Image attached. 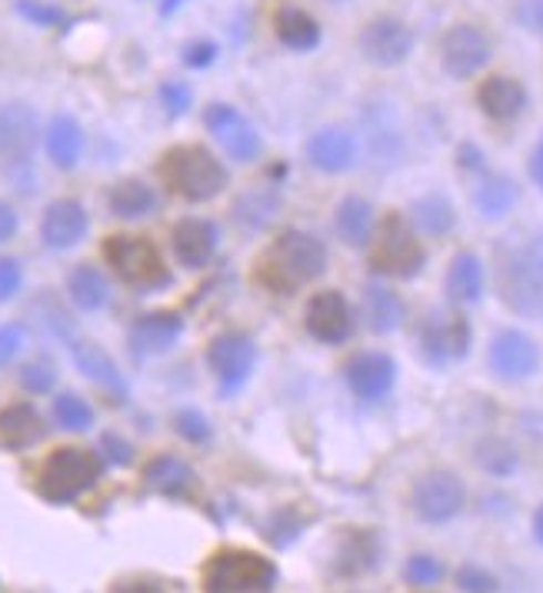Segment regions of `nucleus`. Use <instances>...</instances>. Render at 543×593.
<instances>
[{"label": "nucleus", "instance_id": "1", "mask_svg": "<svg viewBox=\"0 0 543 593\" xmlns=\"http://www.w3.org/2000/svg\"><path fill=\"white\" fill-rule=\"evenodd\" d=\"M327 267V251L317 237L304 231H284L277 244L267 251V257L257 267V277L267 290L290 294L304 287L307 280L320 277Z\"/></svg>", "mask_w": 543, "mask_h": 593}, {"label": "nucleus", "instance_id": "2", "mask_svg": "<svg viewBox=\"0 0 543 593\" xmlns=\"http://www.w3.org/2000/svg\"><path fill=\"white\" fill-rule=\"evenodd\" d=\"M161 177L184 201H214L227 187L224 164L201 144L171 147L161 157Z\"/></svg>", "mask_w": 543, "mask_h": 593}, {"label": "nucleus", "instance_id": "3", "mask_svg": "<svg viewBox=\"0 0 543 593\" xmlns=\"http://www.w3.org/2000/svg\"><path fill=\"white\" fill-rule=\"evenodd\" d=\"M101 477V457L81 447H58L41 473H38V490L51 503H71L84 490H91Z\"/></svg>", "mask_w": 543, "mask_h": 593}, {"label": "nucleus", "instance_id": "4", "mask_svg": "<svg viewBox=\"0 0 543 593\" xmlns=\"http://www.w3.org/2000/svg\"><path fill=\"white\" fill-rule=\"evenodd\" d=\"M274 580V563L254 550H221L204 566V593H254Z\"/></svg>", "mask_w": 543, "mask_h": 593}, {"label": "nucleus", "instance_id": "5", "mask_svg": "<svg viewBox=\"0 0 543 593\" xmlns=\"http://www.w3.org/2000/svg\"><path fill=\"white\" fill-rule=\"evenodd\" d=\"M423 260L427 254L417 241L413 224L403 214H387L370 247V267L387 277H413L423 267Z\"/></svg>", "mask_w": 543, "mask_h": 593}, {"label": "nucleus", "instance_id": "6", "mask_svg": "<svg viewBox=\"0 0 543 593\" xmlns=\"http://www.w3.org/2000/svg\"><path fill=\"white\" fill-rule=\"evenodd\" d=\"M104 260L117 270V277L137 290H161L171 284V270L161 257V251L144 241V237H107L104 244Z\"/></svg>", "mask_w": 543, "mask_h": 593}, {"label": "nucleus", "instance_id": "7", "mask_svg": "<svg viewBox=\"0 0 543 593\" xmlns=\"http://www.w3.org/2000/svg\"><path fill=\"white\" fill-rule=\"evenodd\" d=\"M500 294L516 314L533 317L543 310V234L506 257L500 270Z\"/></svg>", "mask_w": 543, "mask_h": 593}, {"label": "nucleus", "instance_id": "8", "mask_svg": "<svg viewBox=\"0 0 543 593\" xmlns=\"http://www.w3.org/2000/svg\"><path fill=\"white\" fill-rule=\"evenodd\" d=\"M38 147V117L24 104L0 108V174H14L31 164Z\"/></svg>", "mask_w": 543, "mask_h": 593}, {"label": "nucleus", "instance_id": "9", "mask_svg": "<svg viewBox=\"0 0 543 593\" xmlns=\"http://www.w3.org/2000/svg\"><path fill=\"white\" fill-rule=\"evenodd\" d=\"M207 364L211 370L221 377L224 390H237L247 384L254 364H257V347L247 334L240 330H227V334H217L207 347Z\"/></svg>", "mask_w": 543, "mask_h": 593}, {"label": "nucleus", "instance_id": "10", "mask_svg": "<svg viewBox=\"0 0 543 593\" xmlns=\"http://www.w3.org/2000/svg\"><path fill=\"white\" fill-rule=\"evenodd\" d=\"M204 124L207 131L217 137V144L240 164H250L260 154V134L254 131V124L230 104H211L204 111Z\"/></svg>", "mask_w": 543, "mask_h": 593}, {"label": "nucleus", "instance_id": "11", "mask_svg": "<svg viewBox=\"0 0 543 593\" xmlns=\"http://www.w3.org/2000/svg\"><path fill=\"white\" fill-rule=\"evenodd\" d=\"M413 51V31L397 18H377L360 31V54L377 68H397Z\"/></svg>", "mask_w": 543, "mask_h": 593}, {"label": "nucleus", "instance_id": "12", "mask_svg": "<svg viewBox=\"0 0 543 593\" xmlns=\"http://www.w3.org/2000/svg\"><path fill=\"white\" fill-rule=\"evenodd\" d=\"M463 500H467L463 483L450 470H430L413 487V507L430 523H440V520H450L453 513H460Z\"/></svg>", "mask_w": 543, "mask_h": 593}, {"label": "nucleus", "instance_id": "13", "mask_svg": "<svg viewBox=\"0 0 543 593\" xmlns=\"http://www.w3.org/2000/svg\"><path fill=\"white\" fill-rule=\"evenodd\" d=\"M440 54H443V71L450 78H457V81H467L480 68H486V61H490V41L483 38L480 28L457 24V28L447 31Z\"/></svg>", "mask_w": 543, "mask_h": 593}, {"label": "nucleus", "instance_id": "14", "mask_svg": "<svg viewBox=\"0 0 543 593\" xmlns=\"http://www.w3.org/2000/svg\"><path fill=\"white\" fill-rule=\"evenodd\" d=\"M307 330L320 340V344H344L354 334V314L350 304L344 300V294L337 290H320L310 297L307 304Z\"/></svg>", "mask_w": 543, "mask_h": 593}, {"label": "nucleus", "instance_id": "15", "mask_svg": "<svg viewBox=\"0 0 543 593\" xmlns=\"http://www.w3.org/2000/svg\"><path fill=\"white\" fill-rule=\"evenodd\" d=\"M540 367L536 344L520 330H500L490 344V370L503 380H526Z\"/></svg>", "mask_w": 543, "mask_h": 593}, {"label": "nucleus", "instance_id": "16", "mask_svg": "<svg viewBox=\"0 0 543 593\" xmlns=\"http://www.w3.org/2000/svg\"><path fill=\"white\" fill-rule=\"evenodd\" d=\"M344 377L347 384L354 387V393L360 400H383L390 390H393V380H397V367L387 354L380 350H367V354H354L344 367Z\"/></svg>", "mask_w": 543, "mask_h": 593}, {"label": "nucleus", "instance_id": "17", "mask_svg": "<svg viewBox=\"0 0 543 593\" xmlns=\"http://www.w3.org/2000/svg\"><path fill=\"white\" fill-rule=\"evenodd\" d=\"M420 347L430 364H443L450 357H463L470 347V324L463 314L430 317L420 330Z\"/></svg>", "mask_w": 543, "mask_h": 593}, {"label": "nucleus", "instance_id": "18", "mask_svg": "<svg viewBox=\"0 0 543 593\" xmlns=\"http://www.w3.org/2000/svg\"><path fill=\"white\" fill-rule=\"evenodd\" d=\"M184 334V320L181 314L174 310H154V314H144L134 320L131 327V350L141 354V357H157V354H167L177 337Z\"/></svg>", "mask_w": 543, "mask_h": 593}, {"label": "nucleus", "instance_id": "19", "mask_svg": "<svg viewBox=\"0 0 543 593\" xmlns=\"http://www.w3.org/2000/svg\"><path fill=\"white\" fill-rule=\"evenodd\" d=\"M84 234H88V211L78 201L64 197L44 211L41 237L51 251H71L84 241Z\"/></svg>", "mask_w": 543, "mask_h": 593}, {"label": "nucleus", "instance_id": "20", "mask_svg": "<svg viewBox=\"0 0 543 593\" xmlns=\"http://www.w3.org/2000/svg\"><path fill=\"white\" fill-rule=\"evenodd\" d=\"M174 254L184 267L197 270L204 264H211L214 251H217V227L204 217H187L174 227Z\"/></svg>", "mask_w": 543, "mask_h": 593}, {"label": "nucleus", "instance_id": "21", "mask_svg": "<svg viewBox=\"0 0 543 593\" xmlns=\"http://www.w3.org/2000/svg\"><path fill=\"white\" fill-rule=\"evenodd\" d=\"M307 157L317 171L324 174H344L354 167L357 157V144L347 131L340 127H324L307 141Z\"/></svg>", "mask_w": 543, "mask_h": 593}, {"label": "nucleus", "instance_id": "22", "mask_svg": "<svg viewBox=\"0 0 543 593\" xmlns=\"http://www.w3.org/2000/svg\"><path fill=\"white\" fill-rule=\"evenodd\" d=\"M477 104L493 121H513L526 104V91L513 78H486L477 91Z\"/></svg>", "mask_w": 543, "mask_h": 593}, {"label": "nucleus", "instance_id": "23", "mask_svg": "<svg viewBox=\"0 0 543 593\" xmlns=\"http://www.w3.org/2000/svg\"><path fill=\"white\" fill-rule=\"evenodd\" d=\"M44 144H48L51 161H54L58 167L71 171V167H78V161H81V154H84V131H81V124H78L71 114H58V117L51 121V127H48Z\"/></svg>", "mask_w": 543, "mask_h": 593}, {"label": "nucleus", "instance_id": "24", "mask_svg": "<svg viewBox=\"0 0 543 593\" xmlns=\"http://www.w3.org/2000/svg\"><path fill=\"white\" fill-rule=\"evenodd\" d=\"M44 437V420L31 403H11L0 410V440L8 447H31Z\"/></svg>", "mask_w": 543, "mask_h": 593}, {"label": "nucleus", "instance_id": "25", "mask_svg": "<svg viewBox=\"0 0 543 593\" xmlns=\"http://www.w3.org/2000/svg\"><path fill=\"white\" fill-rule=\"evenodd\" d=\"M274 31L280 38V44L290 48V51H314L317 41H320L317 21L300 8H280L274 14Z\"/></svg>", "mask_w": 543, "mask_h": 593}, {"label": "nucleus", "instance_id": "26", "mask_svg": "<svg viewBox=\"0 0 543 593\" xmlns=\"http://www.w3.org/2000/svg\"><path fill=\"white\" fill-rule=\"evenodd\" d=\"M68 344H71V354H74L78 367H81L91 380H98V384H104V387H111V390H124V380H121L117 364H114L98 344L81 340V337H68Z\"/></svg>", "mask_w": 543, "mask_h": 593}, {"label": "nucleus", "instance_id": "27", "mask_svg": "<svg viewBox=\"0 0 543 593\" xmlns=\"http://www.w3.org/2000/svg\"><path fill=\"white\" fill-rule=\"evenodd\" d=\"M447 294L457 304H473L483 294V267L473 254H457L447 270Z\"/></svg>", "mask_w": 543, "mask_h": 593}, {"label": "nucleus", "instance_id": "28", "mask_svg": "<svg viewBox=\"0 0 543 593\" xmlns=\"http://www.w3.org/2000/svg\"><path fill=\"white\" fill-rule=\"evenodd\" d=\"M337 234L350 247H363L373 234V207L363 197H347L337 207Z\"/></svg>", "mask_w": 543, "mask_h": 593}, {"label": "nucleus", "instance_id": "29", "mask_svg": "<svg viewBox=\"0 0 543 593\" xmlns=\"http://www.w3.org/2000/svg\"><path fill=\"white\" fill-rule=\"evenodd\" d=\"M111 211L124 221H137V217H147L154 207H157V197L154 191L144 184V181H121L111 187V197H107Z\"/></svg>", "mask_w": 543, "mask_h": 593}, {"label": "nucleus", "instance_id": "30", "mask_svg": "<svg viewBox=\"0 0 543 593\" xmlns=\"http://www.w3.org/2000/svg\"><path fill=\"white\" fill-rule=\"evenodd\" d=\"M363 314H367L370 330L390 334V330H397L400 320H403V304H400V297H397L393 290L370 284V287H367V297H363Z\"/></svg>", "mask_w": 543, "mask_h": 593}, {"label": "nucleus", "instance_id": "31", "mask_svg": "<svg viewBox=\"0 0 543 593\" xmlns=\"http://www.w3.org/2000/svg\"><path fill=\"white\" fill-rule=\"evenodd\" d=\"M68 290H71V300L81 307V310H101L107 307L111 300V287H107V277L94 267H78L68 280Z\"/></svg>", "mask_w": 543, "mask_h": 593}, {"label": "nucleus", "instance_id": "32", "mask_svg": "<svg viewBox=\"0 0 543 593\" xmlns=\"http://www.w3.org/2000/svg\"><path fill=\"white\" fill-rule=\"evenodd\" d=\"M453 207L443 201V197H437V194H430V197H420L417 204H413V224L423 231V234H430V237H440V234H447L450 227H453Z\"/></svg>", "mask_w": 543, "mask_h": 593}, {"label": "nucleus", "instance_id": "33", "mask_svg": "<svg viewBox=\"0 0 543 593\" xmlns=\"http://www.w3.org/2000/svg\"><path fill=\"white\" fill-rule=\"evenodd\" d=\"M513 201H516V187H513V181H506V177H486V181L480 184V191H477V207H480L490 221L503 217V214L513 207Z\"/></svg>", "mask_w": 543, "mask_h": 593}, {"label": "nucleus", "instance_id": "34", "mask_svg": "<svg viewBox=\"0 0 543 593\" xmlns=\"http://www.w3.org/2000/svg\"><path fill=\"white\" fill-rule=\"evenodd\" d=\"M277 211H280V197H277V194L254 191V194H247V197L237 204V221H240L244 227L260 231V227H267V224L277 217Z\"/></svg>", "mask_w": 543, "mask_h": 593}, {"label": "nucleus", "instance_id": "35", "mask_svg": "<svg viewBox=\"0 0 543 593\" xmlns=\"http://www.w3.org/2000/svg\"><path fill=\"white\" fill-rule=\"evenodd\" d=\"M54 417H58V423L68 427V430H88V427L94 423L91 407H88L81 397H74V393L58 397V403H54Z\"/></svg>", "mask_w": 543, "mask_h": 593}, {"label": "nucleus", "instance_id": "36", "mask_svg": "<svg viewBox=\"0 0 543 593\" xmlns=\"http://www.w3.org/2000/svg\"><path fill=\"white\" fill-rule=\"evenodd\" d=\"M187 477H191V473H187V467H184V463H177V460H171V457H161V460L147 470V483L164 487V490L187 483Z\"/></svg>", "mask_w": 543, "mask_h": 593}, {"label": "nucleus", "instance_id": "37", "mask_svg": "<svg viewBox=\"0 0 543 593\" xmlns=\"http://www.w3.org/2000/svg\"><path fill=\"white\" fill-rule=\"evenodd\" d=\"M24 387L28 390H34V393H44V390H51L54 387V380H58V370H54V364L51 360H34V364H28L24 367Z\"/></svg>", "mask_w": 543, "mask_h": 593}, {"label": "nucleus", "instance_id": "38", "mask_svg": "<svg viewBox=\"0 0 543 593\" xmlns=\"http://www.w3.org/2000/svg\"><path fill=\"white\" fill-rule=\"evenodd\" d=\"M480 463H483L486 470H493V473H506V470H513L516 460H513V450H510V447L490 440V443L480 447Z\"/></svg>", "mask_w": 543, "mask_h": 593}, {"label": "nucleus", "instance_id": "39", "mask_svg": "<svg viewBox=\"0 0 543 593\" xmlns=\"http://www.w3.org/2000/svg\"><path fill=\"white\" fill-rule=\"evenodd\" d=\"M18 11H21L31 24H41V28H58V24H68L64 11L44 8V4H38V0H21Z\"/></svg>", "mask_w": 543, "mask_h": 593}, {"label": "nucleus", "instance_id": "40", "mask_svg": "<svg viewBox=\"0 0 543 593\" xmlns=\"http://www.w3.org/2000/svg\"><path fill=\"white\" fill-rule=\"evenodd\" d=\"M440 576H443V566H440L437 560H430V556H413V560L407 563V580L417 583V586H430V583H437Z\"/></svg>", "mask_w": 543, "mask_h": 593}, {"label": "nucleus", "instance_id": "41", "mask_svg": "<svg viewBox=\"0 0 543 593\" xmlns=\"http://www.w3.org/2000/svg\"><path fill=\"white\" fill-rule=\"evenodd\" d=\"M21 264L14 257H0V304L11 300L21 290Z\"/></svg>", "mask_w": 543, "mask_h": 593}, {"label": "nucleus", "instance_id": "42", "mask_svg": "<svg viewBox=\"0 0 543 593\" xmlns=\"http://www.w3.org/2000/svg\"><path fill=\"white\" fill-rule=\"evenodd\" d=\"M516 18L523 28L543 38V0H516Z\"/></svg>", "mask_w": 543, "mask_h": 593}, {"label": "nucleus", "instance_id": "43", "mask_svg": "<svg viewBox=\"0 0 543 593\" xmlns=\"http://www.w3.org/2000/svg\"><path fill=\"white\" fill-rule=\"evenodd\" d=\"M177 430H181L187 440H207V437H211L207 420H204L201 413H194V410H181V413H177Z\"/></svg>", "mask_w": 543, "mask_h": 593}, {"label": "nucleus", "instance_id": "44", "mask_svg": "<svg viewBox=\"0 0 543 593\" xmlns=\"http://www.w3.org/2000/svg\"><path fill=\"white\" fill-rule=\"evenodd\" d=\"M457 583H460L467 593H490V590L496 586L493 576L483 573V570H477V566H463V570L457 573Z\"/></svg>", "mask_w": 543, "mask_h": 593}, {"label": "nucleus", "instance_id": "45", "mask_svg": "<svg viewBox=\"0 0 543 593\" xmlns=\"http://www.w3.org/2000/svg\"><path fill=\"white\" fill-rule=\"evenodd\" d=\"M21 344H24V330L21 327H14V324L0 327V364H11L18 357Z\"/></svg>", "mask_w": 543, "mask_h": 593}, {"label": "nucleus", "instance_id": "46", "mask_svg": "<svg viewBox=\"0 0 543 593\" xmlns=\"http://www.w3.org/2000/svg\"><path fill=\"white\" fill-rule=\"evenodd\" d=\"M161 98H164V104H167V111L171 114H184L187 108H191V88L187 84H164L161 88Z\"/></svg>", "mask_w": 543, "mask_h": 593}, {"label": "nucleus", "instance_id": "47", "mask_svg": "<svg viewBox=\"0 0 543 593\" xmlns=\"http://www.w3.org/2000/svg\"><path fill=\"white\" fill-rule=\"evenodd\" d=\"M214 58H217V48L211 41H197V44H191L184 51V64L187 68H207V64H214Z\"/></svg>", "mask_w": 543, "mask_h": 593}, {"label": "nucleus", "instance_id": "48", "mask_svg": "<svg viewBox=\"0 0 543 593\" xmlns=\"http://www.w3.org/2000/svg\"><path fill=\"white\" fill-rule=\"evenodd\" d=\"M14 234H18V214H14L11 204L0 201V244H8Z\"/></svg>", "mask_w": 543, "mask_h": 593}, {"label": "nucleus", "instance_id": "49", "mask_svg": "<svg viewBox=\"0 0 543 593\" xmlns=\"http://www.w3.org/2000/svg\"><path fill=\"white\" fill-rule=\"evenodd\" d=\"M111 593H164L154 580H124Z\"/></svg>", "mask_w": 543, "mask_h": 593}, {"label": "nucleus", "instance_id": "50", "mask_svg": "<svg viewBox=\"0 0 543 593\" xmlns=\"http://www.w3.org/2000/svg\"><path fill=\"white\" fill-rule=\"evenodd\" d=\"M533 530H536V536H540V543H543V507H540L536 517H533Z\"/></svg>", "mask_w": 543, "mask_h": 593}, {"label": "nucleus", "instance_id": "51", "mask_svg": "<svg viewBox=\"0 0 543 593\" xmlns=\"http://www.w3.org/2000/svg\"><path fill=\"white\" fill-rule=\"evenodd\" d=\"M177 8H184V0H167V4L161 8V14H174Z\"/></svg>", "mask_w": 543, "mask_h": 593}, {"label": "nucleus", "instance_id": "52", "mask_svg": "<svg viewBox=\"0 0 543 593\" xmlns=\"http://www.w3.org/2000/svg\"><path fill=\"white\" fill-rule=\"evenodd\" d=\"M540 181H543V174H540Z\"/></svg>", "mask_w": 543, "mask_h": 593}]
</instances>
